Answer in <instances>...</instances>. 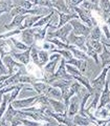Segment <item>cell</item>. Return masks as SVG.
Here are the masks:
<instances>
[{
	"label": "cell",
	"instance_id": "obj_1",
	"mask_svg": "<svg viewBox=\"0 0 110 126\" xmlns=\"http://www.w3.org/2000/svg\"><path fill=\"white\" fill-rule=\"evenodd\" d=\"M73 13H76L78 15V17L88 27H90V29H92V26H96V19L92 17V14L90 11L84 10L80 6H76V7H73V9H71V14H73Z\"/></svg>",
	"mask_w": 110,
	"mask_h": 126
},
{
	"label": "cell",
	"instance_id": "obj_2",
	"mask_svg": "<svg viewBox=\"0 0 110 126\" xmlns=\"http://www.w3.org/2000/svg\"><path fill=\"white\" fill-rule=\"evenodd\" d=\"M71 32H72V26L70 25V23H67L66 25L61 27V29H58L55 32H48L46 35V38H49V39L57 38L59 40H61L62 42L67 44V38Z\"/></svg>",
	"mask_w": 110,
	"mask_h": 126
},
{
	"label": "cell",
	"instance_id": "obj_3",
	"mask_svg": "<svg viewBox=\"0 0 110 126\" xmlns=\"http://www.w3.org/2000/svg\"><path fill=\"white\" fill-rule=\"evenodd\" d=\"M109 70H110V65L107 66V67L103 68V70L101 72V74L99 75V76L90 82V85H91V87H92V89L94 90V92H99V93L103 92L105 83H106V81H107L106 77H107V74H108Z\"/></svg>",
	"mask_w": 110,
	"mask_h": 126
},
{
	"label": "cell",
	"instance_id": "obj_4",
	"mask_svg": "<svg viewBox=\"0 0 110 126\" xmlns=\"http://www.w3.org/2000/svg\"><path fill=\"white\" fill-rule=\"evenodd\" d=\"M70 25L72 26V33L77 36H82L85 38H88L90 35V32L92 29H90L87 25H85L84 23H82L79 19H73L69 22Z\"/></svg>",
	"mask_w": 110,
	"mask_h": 126
},
{
	"label": "cell",
	"instance_id": "obj_5",
	"mask_svg": "<svg viewBox=\"0 0 110 126\" xmlns=\"http://www.w3.org/2000/svg\"><path fill=\"white\" fill-rule=\"evenodd\" d=\"M86 41H87V38L82 37V36H77L74 35L72 32L69 34V36L67 38V44L68 45H72L79 47L81 50H83L84 53H86L87 50V47H86Z\"/></svg>",
	"mask_w": 110,
	"mask_h": 126
},
{
	"label": "cell",
	"instance_id": "obj_6",
	"mask_svg": "<svg viewBox=\"0 0 110 126\" xmlns=\"http://www.w3.org/2000/svg\"><path fill=\"white\" fill-rule=\"evenodd\" d=\"M38 98L39 96L37 97H31V98H26V99H17L13 101L11 103V105L13 106L15 109H25V108H29L31 106H34L35 104L37 103L38 101Z\"/></svg>",
	"mask_w": 110,
	"mask_h": 126
},
{
	"label": "cell",
	"instance_id": "obj_7",
	"mask_svg": "<svg viewBox=\"0 0 110 126\" xmlns=\"http://www.w3.org/2000/svg\"><path fill=\"white\" fill-rule=\"evenodd\" d=\"M2 61H3V64L5 65V67L7 68V70H9V75L10 76H13L14 72L17 73L19 69L22 68L23 64H21V63H18L15 61V59L11 56V55H7V56L3 57L2 58Z\"/></svg>",
	"mask_w": 110,
	"mask_h": 126
},
{
	"label": "cell",
	"instance_id": "obj_8",
	"mask_svg": "<svg viewBox=\"0 0 110 126\" xmlns=\"http://www.w3.org/2000/svg\"><path fill=\"white\" fill-rule=\"evenodd\" d=\"M80 108H81V99L79 98V96L74 94L69 101V105L67 107V116L69 118H73L80 111Z\"/></svg>",
	"mask_w": 110,
	"mask_h": 126
},
{
	"label": "cell",
	"instance_id": "obj_9",
	"mask_svg": "<svg viewBox=\"0 0 110 126\" xmlns=\"http://www.w3.org/2000/svg\"><path fill=\"white\" fill-rule=\"evenodd\" d=\"M54 78H55V80H59V79H63V80H74L72 78V76H70V75L67 73V70H66V61H65L64 58L61 59L60 67H59L57 69V72L55 73Z\"/></svg>",
	"mask_w": 110,
	"mask_h": 126
},
{
	"label": "cell",
	"instance_id": "obj_10",
	"mask_svg": "<svg viewBox=\"0 0 110 126\" xmlns=\"http://www.w3.org/2000/svg\"><path fill=\"white\" fill-rule=\"evenodd\" d=\"M61 57L59 54H54L52 56L49 57V61L48 63L44 66V73H47V74H52L54 75L56 73V66L58 64L59 61H61Z\"/></svg>",
	"mask_w": 110,
	"mask_h": 126
},
{
	"label": "cell",
	"instance_id": "obj_11",
	"mask_svg": "<svg viewBox=\"0 0 110 126\" xmlns=\"http://www.w3.org/2000/svg\"><path fill=\"white\" fill-rule=\"evenodd\" d=\"M108 104H110V87H109V80L106 81L104 89L102 92L101 98H100V102H99V106L97 108H102V107H106Z\"/></svg>",
	"mask_w": 110,
	"mask_h": 126
},
{
	"label": "cell",
	"instance_id": "obj_12",
	"mask_svg": "<svg viewBox=\"0 0 110 126\" xmlns=\"http://www.w3.org/2000/svg\"><path fill=\"white\" fill-rule=\"evenodd\" d=\"M35 29H27L21 32V39L23 43L28 47L34 46V42H35Z\"/></svg>",
	"mask_w": 110,
	"mask_h": 126
},
{
	"label": "cell",
	"instance_id": "obj_13",
	"mask_svg": "<svg viewBox=\"0 0 110 126\" xmlns=\"http://www.w3.org/2000/svg\"><path fill=\"white\" fill-rule=\"evenodd\" d=\"M30 49H31V47H30V48H28L27 50H24L23 53L12 52L11 56L13 58H15L16 60H18L19 62L21 63V64L26 65V64H28L29 61H30Z\"/></svg>",
	"mask_w": 110,
	"mask_h": 126
},
{
	"label": "cell",
	"instance_id": "obj_14",
	"mask_svg": "<svg viewBox=\"0 0 110 126\" xmlns=\"http://www.w3.org/2000/svg\"><path fill=\"white\" fill-rule=\"evenodd\" d=\"M48 102H49V105H50V107H52L54 112H57V113H65V112H67V107H66V105L64 104V102L63 101L49 99L48 98Z\"/></svg>",
	"mask_w": 110,
	"mask_h": 126
},
{
	"label": "cell",
	"instance_id": "obj_15",
	"mask_svg": "<svg viewBox=\"0 0 110 126\" xmlns=\"http://www.w3.org/2000/svg\"><path fill=\"white\" fill-rule=\"evenodd\" d=\"M59 14V24H58V29H61L64 25H66L67 23H69L73 19H78V15L76 13L73 14H62V13H58Z\"/></svg>",
	"mask_w": 110,
	"mask_h": 126
},
{
	"label": "cell",
	"instance_id": "obj_16",
	"mask_svg": "<svg viewBox=\"0 0 110 126\" xmlns=\"http://www.w3.org/2000/svg\"><path fill=\"white\" fill-rule=\"evenodd\" d=\"M52 9L62 14H71L65 1H52Z\"/></svg>",
	"mask_w": 110,
	"mask_h": 126
},
{
	"label": "cell",
	"instance_id": "obj_17",
	"mask_svg": "<svg viewBox=\"0 0 110 126\" xmlns=\"http://www.w3.org/2000/svg\"><path fill=\"white\" fill-rule=\"evenodd\" d=\"M72 122H73L74 126H90L93 124L88 117L81 116L80 113H77V115L72 118Z\"/></svg>",
	"mask_w": 110,
	"mask_h": 126
},
{
	"label": "cell",
	"instance_id": "obj_18",
	"mask_svg": "<svg viewBox=\"0 0 110 126\" xmlns=\"http://www.w3.org/2000/svg\"><path fill=\"white\" fill-rule=\"evenodd\" d=\"M44 96H46L47 98H49V99H55V100L63 101L61 89L60 88H57V87H54V86H49Z\"/></svg>",
	"mask_w": 110,
	"mask_h": 126
},
{
	"label": "cell",
	"instance_id": "obj_19",
	"mask_svg": "<svg viewBox=\"0 0 110 126\" xmlns=\"http://www.w3.org/2000/svg\"><path fill=\"white\" fill-rule=\"evenodd\" d=\"M69 50L71 52V54H72V56H73L74 59H78V60H83V61H88L90 59L87 56V54L84 53L83 50H81V49H78L76 46L70 45Z\"/></svg>",
	"mask_w": 110,
	"mask_h": 126
},
{
	"label": "cell",
	"instance_id": "obj_20",
	"mask_svg": "<svg viewBox=\"0 0 110 126\" xmlns=\"http://www.w3.org/2000/svg\"><path fill=\"white\" fill-rule=\"evenodd\" d=\"M37 96H39V94H37L36 90L29 87V86H26V85L20 90V94H19V98H20V99H26V98L37 97Z\"/></svg>",
	"mask_w": 110,
	"mask_h": 126
},
{
	"label": "cell",
	"instance_id": "obj_21",
	"mask_svg": "<svg viewBox=\"0 0 110 126\" xmlns=\"http://www.w3.org/2000/svg\"><path fill=\"white\" fill-rule=\"evenodd\" d=\"M99 6H100V10L102 11V16H103L104 20L106 21L110 17V1H107V0L100 1Z\"/></svg>",
	"mask_w": 110,
	"mask_h": 126
},
{
	"label": "cell",
	"instance_id": "obj_22",
	"mask_svg": "<svg viewBox=\"0 0 110 126\" xmlns=\"http://www.w3.org/2000/svg\"><path fill=\"white\" fill-rule=\"evenodd\" d=\"M101 60H102V64H101L102 68H105L110 65V50L108 49V47L105 45L103 47V52L101 54Z\"/></svg>",
	"mask_w": 110,
	"mask_h": 126
},
{
	"label": "cell",
	"instance_id": "obj_23",
	"mask_svg": "<svg viewBox=\"0 0 110 126\" xmlns=\"http://www.w3.org/2000/svg\"><path fill=\"white\" fill-rule=\"evenodd\" d=\"M49 85L45 83V82H42V81H38V82H35L33 84V88L36 90L37 94L39 96H41V94H45L47 89H48Z\"/></svg>",
	"mask_w": 110,
	"mask_h": 126
},
{
	"label": "cell",
	"instance_id": "obj_24",
	"mask_svg": "<svg viewBox=\"0 0 110 126\" xmlns=\"http://www.w3.org/2000/svg\"><path fill=\"white\" fill-rule=\"evenodd\" d=\"M94 117L96 119H102V120H110V110L107 107H102V108H96V112H94Z\"/></svg>",
	"mask_w": 110,
	"mask_h": 126
},
{
	"label": "cell",
	"instance_id": "obj_25",
	"mask_svg": "<svg viewBox=\"0 0 110 126\" xmlns=\"http://www.w3.org/2000/svg\"><path fill=\"white\" fill-rule=\"evenodd\" d=\"M15 7L13 1H0V15L3 13H11Z\"/></svg>",
	"mask_w": 110,
	"mask_h": 126
},
{
	"label": "cell",
	"instance_id": "obj_26",
	"mask_svg": "<svg viewBox=\"0 0 110 126\" xmlns=\"http://www.w3.org/2000/svg\"><path fill=\"white\" fill-rule=\"evenodd\" d=\"M17 111H18V110H17V109H15L13 106L10 104V105H9V107H7V109H6L5 113H4V117H3V119L6 120L7 122H10V123H11L12 120H13L14 118L17 116Z\"/></svg>",
	"mask_w": 110,
	"mask_h": 126
},
{
	"label": "cell",
	"instance_id": "obj_27",
	"mask_svg": "<svg viewBox=\"0 0 110 126\" xmlns=\"http://www.w3.org/2000/svg\"><path fill=\"white\" fill-rule=\"evenodd\" d=\"M49 61V55L46 50H39V62H40V68H43Z\"/></svg>",
	"mask_w": 110,
	"mask_h": 126
},
{
	"label": "cell",
	"instance_id": "obj_28",
	"mask_svg": "<svg viewBox=\"0 0 110 126\" xmlns=\"http://www.w3.org/2000/svg\"><path fill=\"white\" fill-rule=\"evenodd\" d=\"M102 36H103V34H102L101 32V29L99 26H94L93 29L91 30V32H90V35H89V40H96V41H100Z\"/></svg>",
	"mask_w": 110,
	"mask_h": 126
},
{
	"label": "cell",
	"instance_id": "obj_29",
	"mask_svg": "<svg viewBox=\"0 0 110 126\" xmlns=\"http://www.w3.org/2000/svg\"><path fill=\"white\" fill-rule=\"evenodd\" d=\"M9 100H10V96L9 94H3L2 97V102H1V105H0V121H1V119L3 118V115L5 113L6 111V104L9 103Z\"/></svg>",
	"mask_w": 110,
	"mask_h": 126
},
{
	"label": "cell",
	"instance_id": "obj_30",
	"mask_svg": "<svg viewBox=\"0 0 110 126\" xmlns=\"http://www.w3.org/2000/svg\"><path fill=\"white\" fill-rule=\"evenodd\" d=\"M87 41L89 42V44L91 45V47L97 54H102V52H103V47H104L103 43L100 42V41H96V40H89V39Z\"/></svg>",
	"mask_w": 110,
	"mask_h": 126
},
{
	"label": "cell",
	"instance_id": "obj_31",
	"mask_svg": "<svg viewBox=\"0 0 110 126\" xmlns=\"http://www.w3.org/2000/svg\"><path fill=\"white\" fill-rule=\"evenodd\" d=\"M10 40L12 41V43L14 44V47L17 50H27L28 48H30V47H28L27 45H25L24 43H22V42H20V41H18V40H16L15 38H10Z\"/></svg>",
	"mask_w": 110,
	"mask_h": 126
},
{
	"label": "cell",
	"instance_id": "obj_32",
	"mask_svg": "<svg viewBox=\"0 0 110 126\" xmlns=\"http://www.w3.org/2000/svg\"><path fill=\"white\" fill-rule=\"evenodd\" d=\"M21 119V122H22V125L24 126H41V123L40 122H37V121H30V120H27V119Z\"/></svg>",
	"mask_w": 110,
	"mask_h": 126
},
{
	"label": "cell",
	"instance_id": "obj_33",
	"mask_svg": "<svg viewBox=\"0 0 110 126\" xmlns=\"http://www.w3.org/2000/svg\"><path fill=\"white\" fill-rule=\"evenodd\" d=\"M42 47H43V50H53L55 49V47H54V44H52V43H49V42H45V43H43V45H42Z\"/></svg>",
	"mask_w": 110,
	"mask_h": 126
},
{
	"label": "cell",
	"instance_id": "obj_34",
	"mask_svg": "<svg viewBox=\"0 0 110 126\" xmlns=\"http://www.w3.org/2000/svg\"><path fill=\"white\" fill-rule=\"evenodd\" d=\"M106 23H107V25H108V27H109V30H110V17L106 20Z\"/></svg>",
	"mask_w": 110,
	"mask_h": 126
},
{
	"label": "cell",
	"instance_id": "obj_35",
	"mask_svg": "<svg viewBox=\"0 0 110 126\" xmlns=\"http://www.w3.org/2000/svg\"><path fill=\"white\" fill-rule=\"evenodd\" d=\"M103 44H104L105 46H107V47H110V43H103Z\"/></svg>",
	"mask_w": 110,
	"mask_h": 126
},
{
	"label": "cell",
	"instance_id": "obj_36",
	"mask_svg": "<svg viewBox=\"0 0 110 126\" xmlns=\"http://www.w3.org/2000/svg\"><path fill=\"white\" fill-rule=\"evenodd\" d=\"M106 126H110V122H109V123H107V125H106Z\"/></svg>",
	"mask_w": 110,
	"mask_h": 126
}]
</instances>
